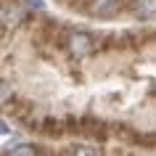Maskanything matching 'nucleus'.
Segmentation results:
<instances>
[{
	"label": "nucleus",
	"mask_w": 156,
	"mask_h": 156,
	"mask_svg": "<svg viewBox=\"0 0 156 156\" xmlns=\"http://www.w3.org/2000/svg\"><path fill=\"white\" fill-rule=\"evenodd\" d=\"M27 8H34V11H42V8H45V0H27Z\"/></svg>",
	"instance_id": "obj_5"
},
{
	"label": "nucleus",
	"mask_w": 156,
	"mask_h": 156,
	"mask_svg": "<svg viewBox=\"0 0 156 156\" xmlns=\"http://www.w3.org/2000/svg\"><path fill=\"white\" fill-rule=\"evenodd\" d=\"M116 13V0H98L95 3V16H111Z\"/></svg>",
	"instance_id": "obj_2"
},
{
	"label": "nucleus",
	"mask_w": 156,
	"mask_h": 156,
	"mask_svg": "<svg viewBox=\"0 0 156 156\" xmlns=\"http://www.w3.org/2000/svg\"><path fill=\"white\" fill-rule=\"evenodd\" d=\"M135 11H138V16H140V19H151V16L156 13V0H143V3H140Z\"/></svg>",
	"instance_id": "obj_3"
},
{
	"label": "nucleus",
	"mask_w": 156,
	"mask_h": 156,
	"mask_svg": "<svg viewBox=\"0 0 156 156\" xmlns=\"http://www.w3.org/2000/svg\"><path fill=\"white\" fill-rule=\"evenodd\" d=\"M93 50V37L87 32H74L72 34V53L74 56H87Z\"/></svg>",
	"instance_id": "obj_1"
},
{
	"label": "nucleus",
	"mask_w": 156,
	"mask_h": 156,
	"mask_svg": "<svg viewBox=\"0 0 156 156\" xmlns=\"http://www.w3.org/2000/svg\"><path fill=\"white\" fill-rule=\"evenodd\" d=\"M8 154H32V146L29 143H19V146L8 148Z\"/></svg>",
	"instance_id": "obj_4"
}]
</instances>
